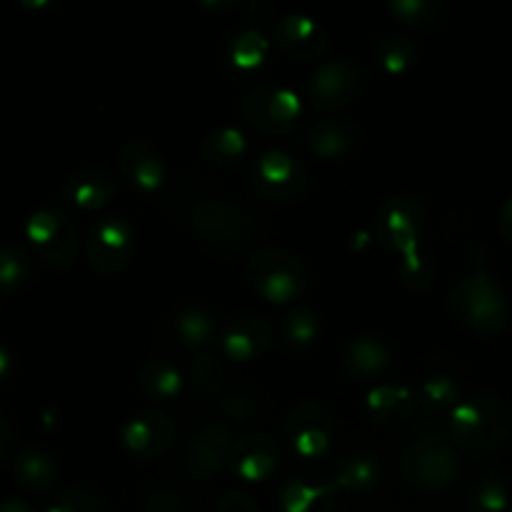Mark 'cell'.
<instances>
[{"label":"cell","mask_w":512,"mask_h":512,"mask_svg":"<svg viewBox=\"0 0 512 512\" xmlns=\"http://www.w3.org/2000/svg\"><path fill=\"white\" fill-rule=\"evenodd\" d=\"M373 55L385 73L398 75L418 60V45H415V40L408 38V35L388 33L375 43Z\"/></svg>","instance_id":"obj_28"},{"label":"cell","mask_w":512,"mask_h":512,"mask_svg":"<svg viewBox=\"0 0 512 512\" xmlns=\"http://www.w3.org/2000/svg\"><path fill=\"white\" fill-rule=\"evenodd\" d=\"M118 173L138 193H155L165 180V163L148 140H130L118 153Z\"/></svg>","instance_id":"obj_16"},{"label":"cell","mask_w":512,"mask_h":512,"mask_svg":"<svg viewBox=\"0 0 512 512\" xmlns=\"http://www.w3.org/2000/svg\"><path fill=\"white\" fill-rule=\"evenodd\" d=\"M245 278L260 298L275 305L298 300L308 288V268L303 260L280 245L255 250L245 263Z\"/></svg>","instance_id":"obj_4"},{"label":"cell","mask_w":512,"mask_h":512,"mask_svg":"<svg viewBox=\"0 0 512 512\" xmlns=\"http://www.w3.org/2000/svg\"><path fill=\"white\" fill-rule=\"evenodd\" d=\"M13 445H15V425L13 418H10L8 410L0 405V463L10 458L13 453Z\"/></svg>","instance_id":"obj_42"},{"label":"cell","mask_w":512,"mask_h":512,"mask_svg":"<svg viewBox=\"0 0 512 512\" xmlns=\"http://www.w3.org/2000/svg\"><path fill=\"white\" fill-rule=\"evenodd\" d=\"M138 385L150 400L168 403V400H173L183 390V375H180V370L170 360L155 358L140 368Z\"/></svg>","instance_id":"obj_24"},{"label":"cell","mask_w":512,"mask_h":512,"mask_svg":"<svg viewBox=\"0 0 512 512\" xmlns=\"http://www.w3.org/2000/svg\"><path fill=\"white\" fill-rule=\"evenodd\" d=\"M30 280V258L18 245H0V293L13 295Z\"/></svg>","instance_id":"obj_34"},{"label":"cell","mask_w":512,"mask_h":512,"mask_svg":"<svg viewBox=\"0 0 512 512\" xmlns=\"http://www.w3.org/2000/svg\"><path fill=\"white\" fill-rule=\"evenodd\" d=\"M0 512H33V508H30L28 503H23V500L10 498L0 503Z\"/></svg>","instance_id":"obj_44"},{"label":"cell","mask_w":512,"mask_h":512,"mask_svg":"<svg viewBox=\"0 0 512 512\" xmlns=\"http://www.w3.org/2000/svg\"><path fill=\"white\" fill-rule=\"evenodd\" d=\"M48 512H108L105 503L95 493L83 488H70L55 498Z\"/></svg>","instance_id":"obj_38"},{"label":"cell","mask_w":512,"mask_h":512,"mask_svg":"<svg viewBox=\"0 0 512 512\" xmlns=\"http://www.w3.org/2000/svg\"><path fill=\"white\" fill-rule=\"evenodd\" d=\"M310 150L325 160L345 158L358 148V130L348 123V120L325 118L318 120L305 133Z\"/></svg>","instance_id":"obj_21"},{"label":"cell","mask_w":512,"mask_h":512,"mask_svg":"<svg viewBox=\"0 0 512 512\" xmlns=\"http://www.w3.org/2000/svg\"><path fill=\"white\" fill-rule=\"evenodd\" d=\"M443 0H393L390 13L410 28H433L445 18Z\"/></svg>","instance_id":"obj_32"},{"label":"cell","mask_w":512,"mask_h":512,"mask_svg":"<svg viewBox=\"0 0 512 512\" xmlns=\"http://www.w3.org/2000/svg\"><path fill=\"white\" fill-rule=\"evenodd\" d=\"M400 473L413 488L443 490L460 475V458L450 443L440 438L413 440L403 450Z\"/></svg>","instance_id":"obj_8"},{"label":"cell","mask_w":512,"mask_h":512,"mask_svg":"<svg viewBox=\"0 0 512 512\" xmlns=\"http://www.w3.org/2000/svg\"><path fill=\"white\" fill-rule=\"evenodd\" d=\"M390 360H393V353L375 335H358L340 350V368L353 380L378 378L390 368Z\"/></svg>","instance_id":"obj_20"},{"label":"cell","mask_w":512,"mask_h":512,"mask_svg":"<svg viewBox=\"0 0 512 512\" xmlns=\"http://www.w3.org/2000/svg\"><path fill=\"white\" fill-rule=\"evenodd\" d=\"M265 400L255 385H238V388L225 390L218 398V410L223 415L225 423H250L253 418H258L260 410H263Z\"/></svg>","instance_id":"obj_25"},{"label":"cell","mask_w":512,"mask_h":512,"mask_svg":"<svg viewBox=\"0 0 512 512\" xmlns=\"http://www.w3.org/2000/svg\"><path fill=\"white\" fill-rule=\"evenodd\" d=\"M250 185L270 203H293L303 198L310 185V170L285 150H268L250 170Z\"/></svg>","instance_id":"obj_9"},{"label":"cell","mask_w":512,"mask_h":512,"mask_svg":"<svg viewBox=\"0 0 512 512\" xmlns=\"http://www.w3.org/2000/svg\"><path fill=\"white\" fill-rule=\"evenodd\" d=\"M240 115L258 133L283 138L293 133V125L300 115V98L283 85L260 83L245 90L240 100Z\"/></svg>","instance_id":"obj_7"},{"label":"cell","mask_w":512,"mask_h":512,"mask_svg":"<svg viewBox=\"0 0 512 512\" xmlns=\"http://www.w3.org/2000/svg\"><path fill=\"white\" fill-rule=\"evenodd\" d=\"M318 333H320L318 315H315L310 308H295L293 313L285 318L283 335H285V343H288L293 350H303L308 348V345H313V340L318 338Z\"/></svg>","instance_id":"obj_36"},{"label":"cell","mask_w":512,"mask_h":512,"mask_svg":"<svg viewBox=\"0 0 512 512\" xmlns=\"http://www.w3.org/2000/svg\"><path fill=\"white\" fill-rule=\"evenodd\" d=\"M380 480V465L373 455H350L335 468V490L363 493Z\"/></svg>","instance_id":"obj_27"},{"label":"cell","mask_w":512,"mask_h":512,"mask_svg":"<svg viewBox=\"0 0 512 512\" xmlns=\"http://www.w3.org/2000/svg\"><path fill=\"white\" fill-rule=\"evenodd\" d=\"M13 475L18 485H23L30 493H45L58 480V465L48 453L38 448L23 450L13 463Z\"/></svg>","instance_id":"obj_22"},{"label":"cell","mask_w":512,"mask_h":512,"mask_svg":"<svg viewBox=\"0 0 512 512\" xmlns=\"http://www.w3.org/2000/svg\"><path fill=\"white\" fill-rule=\"evenodd\" d=\"M275 40L283 48L285 55L300 63H313V60H323L330 48V35L318 20L310 15H283L273 28Z\"/></svg>","instance_id":"obj_14"},{"label":"cell","mask_w":512,"mask_h":512,"mask_svg":"<svg viewBox=\"0 0 512 512\" xmlns=\"http://www.w3.org/2000/svg\"><path fill=\"white\" fill-rule=\"evenodd\" d=\"M25 238L43 265L68 270L78 253V228L60 208H40L25 223Z\"/></svg>","instance_id":"obj_6"},{"label":"cell","mask_w":512,"mask_h":512,"mask_svg":"<svg viewBox=\"0 0 512 512\" xmlns=\"http://www.w3.org/2000/svg\"><path fill=\"white\" fill-rule=\"evenodd\" d=\"M118 193V183L105 168H83L68 175L60 188L65 203L80 210H100Z\"/></svg>","instance_id":"obj_19"},{"label":"cell","mask_w":512,"mask_h":512,"mask_svg":"<svg viewBox=\"0 0 512 512\" xmlns=\"http://www.w3.org/2000/svg\"><path fill=\"white\" fill-rule=\"evenodd\" d=\"M270 53V43L260 30L248 28L230 40L228 60L238 70H255L265 63Z\"/></svg>","instance_id":"obj_30"},{"label":"cell","mask_w":512,"mask_h":512,"mask_svg":"<svg viewBox=\"0 0 512 512\" xmlns=\"http://www.w3.org/2000/svg\"><path fill=\"white\" fill-rule=\"evenodd\" d=\"M420 395L433 408H455L460 400V388L448 375H435V378L425 380L423 388H420Z\"/></svg>","instance_id":"obj_37"},{"label":"cell","mask_w":512,"mask_h":512,"mask_svg":"<svg viewBox=\"0 0 512 512\" xmlns=\"http://www.w3.org/2000/svg\"><path fill=\"white\" fill-rule=\"evenodd\" d=\"M470 508L475 512H503L508 508V488L498 470H483L468 490Z\"/></svg>","instance_id":"obj_29"},{"label":"cell","mask_w":512,"mask_h":512,"mask_svg":"<svg viewBox=\"0 0 512 512\" xmlns=\"http://www.w3.org/2000/svg\"><path fill=\"white\" fill-rule=\"evenodd\" d=\"M10 368H13V358H10V353L5 345H0V380L10 373Z\"/></svg>","instance_id":"obj_45"},{"label":"cell","mask_w":512,"mask_h":512,"mask_svg":"<svg viewBox=\"0 0 512 512\" xmlns=\"http://www.w3.org/2000/svg\"><path fill=\"white\" fill-rule=\"evenodd\" d=\"M143 512H190V503L173 485H155L145 498Z\"/></svg>","instance_id":"obj_39"},{"label":"cell","mask_w":512,"mask_h":512,"mask_svg":"<svg viewBox=\"0 0 512 512\" xmlns=\"http://www.w3.org/2000/svg\"><path fill=\"white\" fill-rule=\"evenodd\" d=\"M270 345H273V328L258 315H243L233 320L223 333V353L238 363L263 358Z\"/></svg>","instance_id":"obj_18"},{"label":"cell","mask_w":512,"mask_h":512,"mask_svg":"<svg viewBox=\"0 0 512 512\" xmlns=\"http://www.w3.org/2000/svg\"><path fill=\"white\" fill-rule=\"evenodd\" d=\"M233 445V425L225 423V420H213L188 440L183 450V468L198 480L215 478L230 463Z\"/></svg>","instance_id":"obj_13"},{"label":"cell","mask_w":512,"mask_h":512,"mask_svg":"<svg viewBox=\"0 0 512 512\" xmlns=\"http://www.w3.org/2000/svg\"><path fill=\"white\" fill-rule=\"evenodd\" d=\"M333 490L335 485H310L303 480H293L280 493V508L283 512H310L315 505L325 503Z\"/></svg>","instance_id":"obj_35"},{"label":"cell","mask_w":512,"mask_h":512,"mask_svg":"<svg viewBox=\"0 0 512 512\" xmlns=\"http://www.w3.org/2000/svg\"><path fill=\"white\" fill-rule=\"evenodd\" d=\"M123 445L140 460H155L170 450L175 440V423L165 413L145 410L123 425Z\"/></svg>","instance_id":"obj_15"},{"label":"cell","mask_w":512,"mask_h":512,"mask_svg":"<svg viewBox=\"0 0 512 512\" xmlns=\"http://www.w3.org/2000/svg\"><path fill=\"white\" fill-rule=\"evenodd\" d=\"M190 380H193V388L198 393L208 395V398H215V395L220 398L225 393V385H228V370L218 355L203 353L193 360Z\"/></svg>","instance_id":"obj_33"},{"label":"cell","mask_w":512,"mask_h":512,"mask_svg":"<svg viewBox=\"0 0 512 512\" xmlns=\"http://www.w3.org/2000/svg\"><path fill=\"white\" fill-rule=\"evenodd\" d=\"M413 400L415 393L405 385H378L368 393V410L380 423H393L410 413Z\"/></svg>","instance_id":"obj_26"},{"label":"cell","mask_w":512,"mask_h":512,"mask_svg":"<svg viewBox=\"0 0 512 512\" xmlns=\"http://www.w3.org/2000/svg\"><path fill=\"white\" fill-rule=\"evenodd\" d=\"M400 275H403V283L408 285V288L413 290H425L430 288V283H433V265L428 263V260H423L420 265H415V268H408V265H400Z\"/></svg>","instance_id":"obj_41"},{"label":"cell","mask_w":512,"mask_h":512,"mask_svg":"<svg viewBox=\"0 0 512 512\" xmlns=\"http://www.w3.org/2000/svg\"><path fill=\"white\" fill-rule=\"evenodd\" d=\"M448 308L458 323L483 335L500 333L510 320L508 295L483 268L470 270L450 288Z\"/></svg>","instance_id":"obj_3"},{"label":"cell","mask_w":512,"mask_h":512,"mask_svg":"<svg viewBox=\"0 0 512 512\" xmlns=\"http://www.w3.org/2000/svg\"><path fill=\"white\" fill-rule=\"evenodd\" d=\"M230 465L238 478L263 483L278 470V443L265 433H248L235 440Z\"/></svg>","instance_id":"obj_17"},{"label":"cell","mask_w":512,"mask_h":512,"mask_svg":"<svg viewBox=\"0 0 512 512\" xmlns=\"http://www.w3.org/2000/svg\"><path fill=\"white\" fill-rule=\"evenodd\" d=\"M450 433L468 458H490L508 443L512 408L500 395H473L450 410Z\"/></svg>","instance_id":"obj_1"},{"label":"cell","mask_w":512,"mask_h":512,"mask_svg":"<svg viewBox=\"0 0 512 512\" xmlns=\"http://www.w3.org/2000/svg\"><path fill=\"white\" fill-rule=\"evenodd\" d=\"M135 253V230L125 218H105L85 238L88 263L100 275H115L128 268Z\"/></svg>","instance_id":"obj_12"},{"label":"cell","mask_w":512,"mask_h":512,"mask_svg":"<svg viewBox=\"0 0 512 512\" xmlns=\"http://www.w3.org/2000/svg\"><path fill=\"white\" fill-rule=\"evenodd\" d=\"M175 330L188 348H203L215 335V318L200 305H188L175 318Z\"/></svg>","instance_id":"obj_31"},{"label":"cell","mask_w":512,"mask_h":512,"mask_svg":"<svg viewBox=\"0 0 512 512\" xmlns=\"http://www.w3.org/2000/svg\"><path fill=\"white\" fill-rule=\"evenodd\" d=\"M365 88V75L350 58L325 60L313 70L308 80V93L315 108L340 110L353 105Z\"/></svg>","instance_id":"obj_11"},{"label":"cell","mask_w":512,"mask_h":512,"mask_svg":"<svg viewBox=\"0 0 512 512\" xmlns=\"http://www.w3.org/2000/svg\"><path fill=\"white\" fill-rule=\"evenodd\" d=\"M215 512H260V508L243 490H228L215 505Z\"/></svg>","instance_id":"obj_40"},{"label":"cell","mask_w":512,"mask_h":512,"mask_svg":"<svg viewBox=\"0 0 512 512\" xmlns=\"http://www.w3.org/2000/svg\"><path fill=\"white\" fill-rule=\"evenodd\" d=\"M190 223L200 243L220 255L243 253L260 235L258 215L238 200H198L190 213Z\"/></svg>","instance_id":"obj_2"},{"label":"cell","mask_w":512,"mask_h":512,"mask_svg":"<svg viewBox=\"0 0 512 512\" xmlns=\"http://www.w3.org/2000/svg\"><path fill=\"white\" fill-rule=\"evenodd\" d=\"M498 228H500V233H503L505 238H508L510 243H512V198L503 205V208H500Z\"/></svg>","instance_id":"obj_43"},{"label":"cell","mask_w":512,"mask_h":512,"mask_svg":"<svg viewBox=\"0 0 512 512\" xmlns=\"http://www.w3.org/2000/svg\"><path fill=\"white\" fill-rule=\"evenodd\" d=\"M200 150L210 165L230 170L243 163L245 153H248V140L238 128H220L205 135Z\"/></svg>","instance_id":"obj_23"},{"label":"cell","mask_w":512,"mask_h":512,"mask_svg":"<svg viewBox=\"0 0 512 512\" xmlns=\"http://www.w3.org/2000/svg\"><path fill=\"white\" fill-rule=\"evenodd\" d=\"M283 438L295 455L313 460L325 455L333 438V415L318 400H300L283 420Z\"/></svg>","instance_id":"obj_10"},{"label":"cell","mask_w":512,"mask_h":512,"mask_svg":"<svg viewBox=\"0 0 512 512\" xmlns=\"http://www.w3.org/2000/svg\"><path fill=\"white\" fill-rule=\"evenodd\" d=\"M428 225V210L423 200L413 195H395L383 208L378 210V235L390 250L400 255V265H420V240L425 235Z\"/></svg>","instance_id":"obj_5"}]
</instances>
